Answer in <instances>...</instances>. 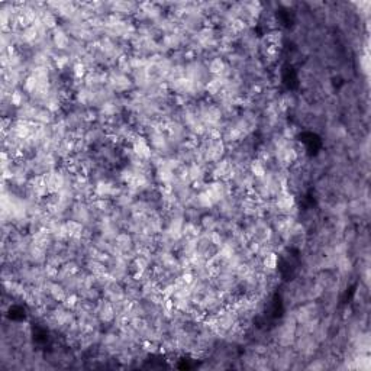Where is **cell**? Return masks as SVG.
<instances>
[{
    "mask_svg": "<svg viewBox=\"0 0 371 371\" xmlns=\"http://www.w3.org/2000/svg\"><path fill=\"white\" fill-rule=\"evenodd\" d=\"M130 148H132V151H133L139 158L147 160V161H149L151 157H152V154H154V149L151 148V145H149V142H148V138L144 136L142 133H138V135L135 136V139L130 142Z\"/></svg>",
    "mask_w": 371,
    "mask_h": 371,
    "instance_id": "1",
    "label": "cell"
},
{
    "mask_svg": "<svg viewBox=\"0 0 371 371\" xmlns=\"http://www.w3.org/2000/svg\"><path fill=\"white\" fill-rule=\"evenodd\" d=\"M53 32V37H51V39H53V44H54V47H56V50L60 53H65L67 50H68V47H70V44H71V38H70V35L67 34V31L62 28L61 25L60 26H57L54 31H51Z\"/></svg>",
    "mask_w": 371,
    "mask_h": 371,
    "instance_id": "2",
    "label": "cell"
},
{
    "mask_svg": "<svg viewBox=\"0 0 371 371\" xmlns=\"http://www.w3.org/2000/svg\"><path fill=\"white\" fill-rule=\"evenodd\" d=\"M207 71L210 75H222L225 73V70L228 68V62L225 61V58H222L221 56H216L213 58H210V61L207 62Z\"/></svg>",
    "mask_w": 371,
    "mask_h": 371,
    "instance_id": "3",
    "label": "cell"
},
{
    "mask_svg": "<svg viewBox=\"0 0 371 371\" xmlns=\"http://www.w3.org/2000/svg\"><path fill=\"white\" fill-rule=\"evenodd\" d=\"M113 242H115V245L119 248L124 254L125 252H128V251H130L132 248L135 247L133 237H132L129 232H119Z\"/></svg>",
    "mask_w": 371,
    "mask_h": 371,
    "instance_id": "4",
    "label": "cell"
},
{
    "mask_svg": "<svg viewBox=\"0 0 371 371\" xmlns=\"http://www.w3.org/2000/svg\"><path fill=\"white\" fill-rule=\"evenodd\" d=\"M249 173L254 179H261L267 174V164L261 158H254L249 161Z\"/></svg>",
    "mask_w": 371,
    "mask_h": 371,
    "instance_id": "5",
    "label": "cell"
},
{
    "mask_svg": "<svg viewBox=\"0 0 371 371\" xmlns=\"http://www.w3.org/2000/svg\"><path fill=\"white\" fill-rule=\"evenodd\" d=\"M67 234L70 238H81L83 237V231H84V223L75 221V219H67L64 222Z\"/></svg>",
    "mask_w": 371,
    "mask_h": 371,
    "instance_id": "6",
    "label": "cell"
},
{
    "mask_svg": "<svg viewBox=\"0 0 371 371\" xmlns=\"http://www.w3.org/2000/svg\"><path fill=\"white\" fill-rule=\"evenodd\" d=\"M261 265H262V273L268 271H276L278 267V255L274 251H270L261 258Z\"/></svg>",
    "mask_w": 371,
    "mask_h": 371,
    "instance_id": "7",
    "label": "cell"
},
{
    "mask_svg": "<svg viewBox=\"0 0 371 371\" xmlns=\"http://www.w3.org/2000/svg\"><path fill=\"white\" fill-rule=\"evenodd\" d=\"M86 270H87V273H90V274H93L96 277L108 274V265H106V262H102L99 260H87Z\"/></svg>",
    "mask_w": 371,
    "mask_h": 371,
    "instance_id": "8",
    "label": "cell"
},
{
    "mask_svg": "<svg viewBox=\"0 0 371 371\" xmlns=\"http://www.w3.org/2000/svg\"><path fill=\"white\" fill-rule=\"evenodd\" d=\"M29 96L23 92V90H19V89H16V90H13L12 93H10V97H9V100H10V103H12V106L15 108V109H19V108H22L23 105H26L29 100Z\"/></svg>",
    "mask_w": 371,
    "mask_h": 371,
    "instance_id": "9",
    "label": "cell"
},
{
    "mask_svg": "<svg viewBox=\"0 0 371 371\" xmlns=\"http://www.w3.org/2000/svg\"><path fill=\"white\" fill-rule=\"evenodd\" d=\"M187 171H188V179L190 182H196V180H204V168L202 164L199 163H191L188 167H187Z\"/></svg>",
    "mask_w": 371,
    "mask_h": 371,
    "instance_id": "10",
    "label": "cell"
},
{
    "mask_svg": "<svg viewBox=\"0 0 371 371\" xmlns=\"http://www.w3.org/2000/svg\"><path fill=\"white\" fill-rule=\"evenodd\" d=\"M67 295H68L67 289L62 286L60 281H58V283H56V281H54V283L51 284V289H50V296H51L54 300H57L58 303H62V302L65 300Z\"/></svg>",
    "mask_w": 371,
    "mask_h": 371,
    "instance_id": "11",
    "label": "cell"
},
{
    "mask_svg": "<svg viewBox=\"0 0 371 371\" xmlns=\"http://www.w3.org/2000/svg\"><path fill=\"white\" fill-rule=\"evenodd\" d=\"M200 228L202 231H215L216 229V225H218V219L212 215V213H206L200 218Z\"/></svg>",
    "mask_w": 371,
    "mask_h": 371,
    "instance_id": "12",
    "label": "cell"
},
{
    "mask_svg": "<svg viewBox=\"0 0 371 371\" xmlns=\"http://www.w3.org/2000/svg\"><path fill=\"white\" fill-rule=\"evenodd\" d=\"M87 73H89V68H87L83 62L80 61V60L74 62L73 67H71V74H73V78H74V80H78V81L84 80V77L87 75Z\"/></svg>",
    "mask_w": 371,
    "mask_h": 371,
    "instance_id": "13",
    "label": "cell"
},
{
    "mask_svg": "<svg viewBox=\"0 0 371 371\" xmlns=\"http://www.w3.org/2000/svg\"><path fill=\"white\" fill-rule=\"evenodd\" d=\"M78 303H80V296H78L77 293H74V292L68 293V295H67V297H65V300L62 302V305H64L67 309H70V310L75 309Z\"/></svg>",
    "mask_w": 371,
    "mask_h": 371,
    "instance_id": "14",
    "label": "cell"
}]
</instances>
